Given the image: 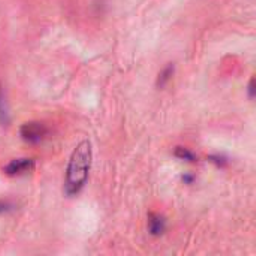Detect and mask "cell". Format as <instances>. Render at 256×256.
<instances>
[{"instance_id":"obj_1","label":"cell","mask_w":256,"mask_h":256,"mask_svg":"<svg viewBox=\"0 0 256 256\" xmlns=\"http://www.w3.org/2000/svg\"><path fill=\"white\" fill-rule=\"evenodd\" d=\"M93 162V148L88 140L81 141L70 154L66 178H64V194L68 196L78 195L87 184L88 174Z\"/></svg>"},{"instance_id":"obj_2","label":"cell","mask_w":256,"mask_h":256,"mask_svg":"<svg viewBox=\"0 0 256 256\" xmlns=\"http://www.w3.org/2000/svg\"><path fill=\"white\" fill-rule=\"evenodd\" d=\"M20 135H21L22 141H26L28 144H39L46 138L48 128L39 122H30V123H26L21 126Z\"/></svg>"},{"instance_id":"obj_3","label":"cell","mask_w":256,"mask_h":256,"mask_svg":"<svg viewBox=\"0 0 256 256\" xmlns=\"http://www.w3.org/2000/svg\"><path fill=\"white\" fill-rule=\"evenodd\" d=\"M34 168V160L32 159H15L10 164H8L3 171L6 176H22L30 172Z\"/></svg>"},{"instance_id":"obj_4","label":"cell","mask_w":256,"mask_h":256,"mask_svg":"<svg viewBox=\"0 0 256 256\" xmlns=\"http://www.w3.org/2000/svg\"><path fill=\"white\" fill-rule=\"evenodd\" d=\"M166 230V219L158 213L148 214V232L153 237H160Z\"/></svg>"},{"instance_id":"obj_5","label":"cell","mask_w":256,"mask_h":256,"mask_svg":"<svg viewBox=\"0 0 256 256\" xmlns=\"http://www.w3.org/2000/svg\"><path fill=\"white\" fill-rule=\"evenodd\" d=\"M174 72H176V66H174L172 63H170V64L159 74V76H158V81H156L158 88H164V87L172 80Z\"/></svg>"},{"instance_id":"obj_6","label":"cell","mask_w":256,"mask_h":256,"mask_svg":"<svg viewBox=\"0 0 256 256\" xmlns=\"http://www.w3.org/2000/svg\"><path fill=\"white\" fill-rule=\"evenodd\" d=\"M174 156L180 160H184V162H189V164H195L198 162V158L195 156V153H192L190 150L184 148V147H177L176 152H174Z\"/></svg>"},{"instance_id":"obj_7","label":"cell","mask_w":256,"mask_h":256,"mask_svg":"<svg viewBox=\"0 0 256 256\" xmlns=\"http://www.w3.org/2000/svg\"><path fill=\"white\" fill-rule=\"evenodd\" d=\"M9 123V112H8V105H6V99H4V93L0 88V124L6 126Z\"/></svg>"},{"instance_id":"obj_8","label":"cell","mask_w":256,"mask_h":256,"mask_svg":"<svg viewBox=\"0 0 256 256\" xmlns=\"http://www.w3.org/2000/svg\"><path fill=\"white\" fill-rule=\"evenodd\" d=\"M208 160H210V162H213V164H214L216 166H219V168H225V166L230 164L228 158H225V156H220V154L210 156V158H208Z\"/></svg>"},{"instance_id":"obj_9","label":"cell","mask_w":256,"mask_h":256,"mask_svg":"<svg viewBox=\"0 0 256 256\" xmlns=\"http://www.w3.org/2000/svg\"><path fill=\"white\" fill-rule=\"evenodd\" d=\"M14 208H15V207H14V204L0 201V214H3V213H9V212H12Z\"/></svg>"},{"instance_id":"obj_10","label":"cell","mask_w":256,"mask_h":256,"mask_svg":"<svg viewBox=\"0 0 256 256\" xmlns=\"http://www.w3.org/2000/svg\"><path fill=\"white\" fill-rule=\"evenodd\" d=\"M248 94H249V99L254 100L256 96V88H255V80L252 78L250 82H249V87H248Z\"/></svg>"},{"instance_id":"obj_11","label":"cell","mask_w":256,"mask_h":256,"mask_svg":"<svg viewBox=\"0 0 256 256\" xmlns=\"http://www.w3.org/2000/svg\"><path fill=\"white\" fill-rule=\"evenodd\" d=\"M183 182H184V184H192L195 182V176L194 174H184L183 176Z\"/></svg>"}]
</instances>
